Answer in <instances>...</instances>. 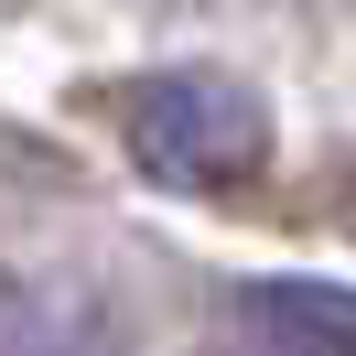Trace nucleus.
<instances>
[{"label": "nucleus", "instance_id": "obj_1", "mask_svg": "<svg viewBox=\"0 0 356 356\" xmlns=\"http://www.w3.org/2000/svg\"><path fill=\"white\" fill-rule=\"evenodd\" d=\"M130 162L184 195H227L270 162V97L227 65H173L130 97Z\"/></svg>", "mask_w": 356, "mask_h": 356}, {"label": "nucleus", "instance_id": "obj_2", "mask_svg": "<svg viewBox=\"0 0 356 356\" xmlns=\"http://www.w3.org/2000/svg\"><path fill=\"white\" fill-rule=\"evenodd\" d=\"M216 313L248 356H356V281H227Z\"/></svg>", "mask_w": 356, "mask_h": 356}, {"label": "nucleus", "instance_id": "obj_3", "mask_svg": "<svg viewBox=\"0 0 356 356\" xmlns=\"http://www.w3.org/2000/svg\"><path fill=\"white\" fill-rule=\"evenodd\" d=\"M54 334H44V313H33V291L22 281H0V356H44Z\"/></svg>", "mask_w": 356, "mask_h": 356}]
</instances>
